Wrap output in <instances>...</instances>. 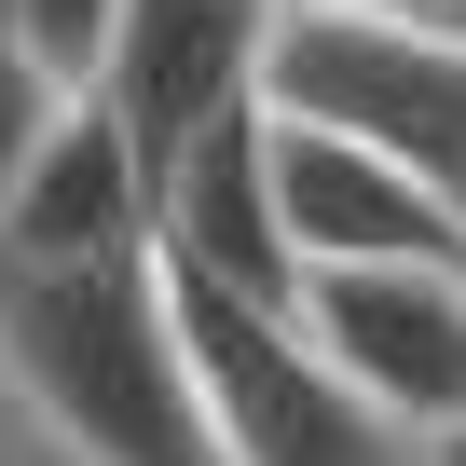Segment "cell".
Listing matches in <instances>:
<instances>
[{
	"label": "cell",
	"mask_w": 466,
	"mask_h": 466,
	"mask_svg": "<svg viewBox=\"0 0 466 466\" xmlns=\"http://www.w3.org/2000/svg\"><path fill=\"white\" fill-rule=\"evenodd\" d=\"M0 411L42 439V466H219L165 233L96 261H0Z\"/></svg>",
	"instance_id": "obj_1"
},
{
	"label": "cell",
	"mask_w": 466,
	"mask_h": 466,
	"mask_svg": "<svg viewBox=\"0 0 466 466\" xmlns=\"http://www.w3.org/2000/svg\"><path fill=\"white\" fill-rule=\"evenodd\" d=\"M165 289H178V343H192V398H206L219 466H425V439L384 425L329 370L302 302H261V289L192 275V261H165Z\"/></svg>",
	"instance_id": "obj_2"
},
{
	"label": "cell",
	"mask_w": 466,
	"mask_h": 466,
	"mask_svg": "<svg viewBox=\"0 0 466 466\" xmlns=\"http://www.w3.org/2000/svg\"><path fill=\"white\" fill-rule=\"evenodd\" d=\"M261 96L289 124L384 151L398 178H425L466 219V28H439V15H289Z\"/></svg>",
	"instance_id": "obj_3"
},
{
	"label": "cell",
	"mask_w": 466,
	"mask_h": 466,
	"mask_svg": "<svg viewBox=\"0 0 466 466\" xmlns=\"http://www.w3.org/2000/svg\"><path fill=\"white\" fill-rule=\"evenodd\" d=\"M275 28H289V0H124V28H110V56H96L83 96H96V110L124 124V151L165 178L206 124L261 110Z\"/></svg>",
	"instance_id": "obj_4"
},
{
	"label": "cell",
	"mask_w": 466,
	"mask_h": 466,
	"mask_svg": "<svg viewBox=\"0 0 466 466\" xmlns=\"http://www.w3.org/2000/svg\"><path fill=\"white\" fill-rule=\"evenodd\" d=\"M302 329L329 343V370H343L384 425H411V439L466 425V261L302 275Z\"/></svg>",
	"instance_id": "obj_5"
},
{
	"label": "cell",
	"mask_w": 466,
	"mask_h": 466,
	"mask_svg": "<svg viewBox=\"0 0 466 466\" xmlns=\"http://www.w3.org/2000/svg\"><path fill=\"white\" fill-rule=\"evenodd\" d=\"M275 233H289V275H384V261H466V219L398 178L384 151L289 124L275 110Z\"/></svg>",
	"instance_id": "obj_6"
},
{
	"label": "cell",
	"mask_w": 466,
	"mask_h": 466,
	"mask_svg": "<svg viewBox=\"0 0 466 466\" xmlns=\"http://www.w3.org/2000/svg\"><path fill=\"white\" fill-rule=\"evenodd\" d=\"M151 233H165V261H192V275H233V289H261V302H302L289 233H275V96L233 110V124H206L151 178Z\"/></svg>",
	"instance_id": "obj_7"
},
{
	"label": "cell",
	"mask_w": 466,
	"mask_h": 466,
	"mask_svg": "<svg viewBox=\"0 0 466 466\" xmlns=\"http://www.w3.org/2000/svg\"><path fill=\"white\" fill-rule=\"evenodd\" d=\"M96 248H151V165L96 96H69V124L42 137L15 219H0V261H96Z\"/></svg>",
	"instance_id": "obj_8"
},
{
	"label": "cell",
	"mask_w": 466,
	"mask_h": 466,
	"mask_svg": "<svg viewBox=\"0 0 466 466\" xmlns=\"http://www.w3.org/2000/svg\"><path fill=\"white\" fill-rule=\"evenodd\" d=\"M56 124H69V83H56L28 42H0V219H15V192H28V165H42Z\"/></svg>",
	"instance_id": "obj_9"
},
{
	"label": "cell",
	"mask_w": 466,
	"mask_h": 466,
	"mask_svg": "<svg viewBox=\"0 0 466 466\" xmlns=\"http://www.w3.org/2000/svg\"><path fill=\"white\" fill-rule=\"evenodd\" d=\"M110 28H124V0H0V42H28L69 96L96 83V56H110Z\"/></svg>",
	"instance_id": "obj_10"
},
{
	"label": "cell",
	"mask_w": 466,
	"mask_h": 466,
	"mask_svg": "<svg viewBox=\"0 0 466 466\" xmlns=\"http://www.w3.org/2000/svg\"><path fill=\"white\" fill-rule=\"evenodd\" d=\"M289 15H439V0H289Z\"/></svg>",
	"instance_id": "obj_11"
},
{
	"label": "cell",
	"mask_w": 466,
	"mask_h": 466,
	"mask_svg": "<svg viewBox=\"0 0 466 466\" xmlns=\"http://www.w3.org/2000/svg\"><path fill=\"white\" fill-rule=\"evenodd\" d=\"M425 466H466V425H439V439H425Z\"/></svg>",
	"instance_id": "obj_12"
},
{
	"label": "cell",
	"mask_w": 466,
	"mask_h": 466,
	"mask_svg": "<svg viewBox=\"0 0 466 466\" xmlns=\"http://www.w3.org/2000/svg\"><path fill=\"white\" fill-rule=\"evenodd\" d=\"M439 28H466V0H439Z\"/></svg>",
	"instance_id": "obj_13"
}]
</instances>
